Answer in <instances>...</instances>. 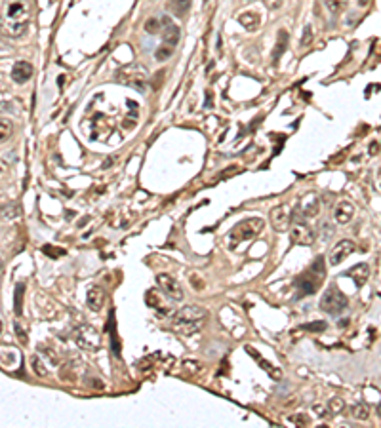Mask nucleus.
<instances>
[{"label": "nucleus", "instance_id": "obj_11", "mask_svg": "<svg viewBox=\"0 0 381 428\" xmlns=\"http://www.w3.org/2000/svg\"><path fill=\"white\" fill-rule=\"evenodd\" d=\"M160 35H162L164 44H168V46L175 48V44H177L179 38H181V31H179V27L173 23L172 19L164 17V19H162V31H160Z\"/></svg>", "mask_w": 381, "mask_h": 428}, {"label": "nucleus", "instance_id": "obj_5", "mask_svg": "<svg viewBox=\"0 0 381 428\" xmlns=\"http://www.w3.org/2000/svg\"><path fill=\"white\" fill-rule=\"evenodd\" d=\"M349 306V299L347 295H343L335 285H328V289L324 291L322 299H320V308L332 316L341 314L345 308Z\"/></svg>", "mask_w": 381, "mask_h": 428}, {"label": "nucleus", "instance_id": "obj_34", "mask_svg": "<svg viewBox=\"0 0 381 428\" xmlns=\"http://www.w3.org/2000/svg\"><path fill=\"white\" fill-rule=\"evenodd\" d=\"M368 2H370V0H358V4H360V6H368Z\"/></svg>", "mask_w": 381, "mask_h": 428}, {"label": "nucleus", "instance_id": "obj_27", "mask_svg": "<svg viewBox=\"0 0 381 428\" xmlns=\"http://www.w3.org/2000/svg\"><path fill=\"white\" fill-rule=\"evenodd\" d=\"M33 369H35V373H37V375H40V377H44V375H46V367L42 366V362L38 360L37 356L33 358Z\"/></svg>", "mask_w": 381, "mask_h": 428}, {"label": "nucleus", "instance_id": "obj_24", "mask_svg": "<svg viewBox=\"0 0 381 428\" xmlns=\"http://www.w3.org/2000/svg\"><path fill=\"white\" fill-rule=\"evenodd\" d=\"M145 31H147L149 35H157L162 31V19L159 17H151L149 21H145Z\"/></svg>", "mask_w": 381, "mask_h": 428}, {"label": "nucleus", "instance_id": "obj_14", "mask_svg": "<svg viewBox=\"0 0 381 428\" xmlns=\"http://www.w3.org/2000/svg\"><path fill=\"white\" fill-rule=\"evenodd\" d=\"M353 215H355V206L351 204V202H347V200H341L337 206H335V211H333V217L335 221L339 223V225H345V223H349V221L353 219Z\"/></svg>", "mask_w": 381, "mask_h": 428}, {"label": "nucleus", "instance_id": "obj_28", "mask_svg": "<svg viewBox=\"0 0 381 428\" xmlns=\"http://www.w3.org/2000/svg\"><path fill=\"white\" fill-rule=\"evenodd\" d=\"M303 330L307 331H324L326 330V324L324 322H317V324H305Z\"/></svg>", "mask_w": 381, "mask_h": 428}, {"label": "nucleus", "instance_id": "obj_26", "mask_svg": "<svg viewBox=\"0 0 381 428\" xmlns=\"http://www.w3.org/2000/svg\"><path fill=\"white\" fill-rule=\"evenodd\" d=\"M173 49H175V48L168 46V44H162V46L157 49V53H155V55H157V59H159V61H164V59H168V57L172 55Z\"/></svg>", "mask_w": 381, "mask_h": 428}, {"label": "nucleus", "instance_id": "obj_2", "mask_svg": "<svg viewBox=\"0 0 381 428\" xmlns=\"http://www.w3.org/2000/svg\"><path fill=\"white\" fill-rule=\"evenodd\" d=\"M208 318V310L198 305L185 306L172 316L173 330L181 335H193L202 328V322Z\"/></svg>", "mask_w": 381, "mask_h": 428}, {"label": "nucleus", "instance_id": "obj_25", "mask_svg": "<svg viewBox=\"0 0 381 428\" xmlns=\"http://www.w3.org/2000/svg\"><path fill=\"white\" fill-rule=\"evenodd\" d=\"M324 2H326L328 10L332 13H341L345 10V6H347V0H324Z\"/></svg>", "mask_w": 381, "mask_h": 428}, {"label": "nucleus", "instance_id": "obj_19", "mask_svg": "<svg viewBox=\"0 0 381 428\" xmlns=\"http://www.w3.org/2000/svg\"><path fill=\"white\" fill-rule=\"evenodd\" d=\"M13 135V124L8 118H0V145L10 141Z\"/></svg>", "mask_w": 381, "mask_h": 428}, {"label": "nucleus", "instance_id": "obj_23", "mask_svg": "<svg viewBox=\"0 0 381 428\" xmlns=\"http://www.w3.org/2000/svg\"><path fill=\"white\" fill-rule=\"evenodd\" d=\"M351 415L355 417V419H358V421H366V419L370 417L368 407H366L364 404L353 405V407H351Z\"/></svg>", "mask_w": 381, "mask_h": 428}, {"label": "nucleus", "instance_id": "obj_13", "mask_svg": "<svg viewBox=\"0 0 381 428\" xmlns=\"http://www.w3.org/2000/svg\"><path fill=\"white\" fill-rule=\"evenodd\" d=\"M86 301H88V306H90V310H101L103 305H105V291H103V287H99V285H94V287H90L86 293Z\"/></svg>", "mask_w": 381, "mask_h": 428}, {"label": "nucleus", "instance_id": "obj_29", "mask_svg": "<svg viewBox=\"0 0 381 428\" xmlns=\"http://www.w3.org/2000/svg\"><path fill=\"white\" fill-rule=\"evenodd\" d=\"M284 0H263V4L269 8V10H278L280 6H282Z\"/></svg>", "mask_w": 381, "mask_h": 428}, {"label": "nucleus", "instance_id": "obj_15", "mask_svg": "<svg viewBox=\"0 0 381 428\" xmlns=\"http://www.w3.org/2000/svg\"><path fill=\"white\" fill-rule=\"evenodd\" d=\"M347 276L353 278V282H355L357 287H362L370 278V267L366 265V263H360V265L353 267L351 270H347Z\"/></svg>", "mask_w": 381, "mask_h": 428}, {"label": "nucleus", "instance_id": "obj_31", "mask_svg": "<svg viewBox=\"0 0 381 428\" xmlns=\"http://www.w3.org/2000/svg\"><path fill=\"white\" fill-rule=\"evenodd\" d=\"M44 253H48L52 257H61L65 255V249H52L50 245H44Z\"/></svg>", "mask_w": 381, "mask_h": 428}, {"label": "nucleus", "instance_id": "obj_35", "mask_svg": "<svg viewBox=\"0 0 381 428\" xmlns=\"http://www.w3.org/2000/svg\"><path fill=\"white\" fill-rule=\"evenodd\" d=\"M2 269H4V261L0 259V272H2Z\"/></svg>", "mask_w": 381, "mask_h": 428}, {"label": "nucleus", "instance_id": "obj_30", "mask_svg": "<svg viewBox=\"0 0 381 428\" xmlns=\"http://www.w3.org/2000/svg\"><path fill=\"white\" fill-rule=\"evenodd\" d=\"M330 405H332V409H333V411H335V413H339V411H343V407H345L343 400H339V398H333L332 402H330Z\"/></svg>", "mask_w": 381, "mask_h": 428}, {"label": "nucleus", "instance_id": "obj_32", "mask_svg": "<svg viewBox=\"0 0 381 428\" xmlns=\"http://www.w3.org/2000/svg\"><path fill=\"white\" fill-rule=\"evenodd\" d=\"M311 38H313V31H311V27H305V33H303V38H301V46L303 48L311 42Z\"/></svg>", "mask_w": 381, "mask_h": 428}, {"label": "nucleus", "instance_id": "obj_6", "mask_svg": "<svg viewBox=\"0 0 381 428\" xmlns=\"http://www.w3.org/2000/svg\"><path fill=\"white\" fill-rule=\"evenodd\" d=\"M290 238L294 244L299 245H311L313 240H315V234L309 229V225L305 223V219H299V217H294L292 223H290Z\"/></svg>", "mask_w": 381, "mask_h": 428}, {"label": "nucleus", "instance_id": "obj_33", "mask_svg": "<svg viewBox=\"0 0 381 428\" xmlns=\"http://www.w3.org/2000/svg\"><path fill=\"white\" fill-rule=\"evenodd\" d=\"M15 333H17V339H19V342L27 344V335H25V331H21L19 324H15Z\"/></svg>", "mask_w": 381, "mask_h": 428}, {"label": "nucleus", "instance_id": "obj_3", "mask_svg": "<svg viewBox=\"0 0 381 428\" xmlns=\"http://www.w3.org/2000/svg\"><path fill=\"white\" fill-rule=\"evenodd\" d=\"M324 274H326V267H324V257H317V261L313 263V267L303 272L297 282H295V287H297V299L301 297H307V295H313L319 285L324 280Z\"/></svg>", "mask_w": 381, "mask_h": 428}, {"label": "nucleus", "instance_id": "obj_12", "mask_svg": "<svg viewBox=\"0 0 381 428\" xmlns=\"http://www.w3.org/2000/svg\"><path fill=\"white\" fill-rule=\"evenodd\" d=\"M33 76V65L29 61H15L12 69V80L15 84H25Z\"/></svg>", "mask_w": 381, "mask_h": 428}, {"label": "nucleus", "instance_id": "obj_10", "mask_svg": "<svg viewBox=\"0 0 381 428\" xmlns=\"http://www.w3.org/2000/svg\"><path fill=\"white\" fill-rule=\"evenodd\" d=\"M355 249H357V245H355L353 240H339L337 244L333 245L332 253H330V265H332V267H337V265H339L343 259H347V257L351 255Z\"/></svg>", "mask_w": 381, "mask_h": 428}, {"label": "nucleus", "instance_id": "obj_8", "mask_svg": "<svg viewBox=\"0 0 381 428\" xmlns=\"http://www.w3.org/2000/svg\"><path fill=\"white\" fill-rule=\"evenodd\" d=\"M157 284H159V287L168 295V297H172L173 301H181V299H183L181 284L175 280L173 276L166 274V272H160V274H157Z\"/></svg>", "mask_w": 381, "mask_h": 428}, {"label": "nucleus", "instance_id": "obj_17", "mask_svg": "<svg viewBox=\"0 0 381 428\" xmlns=\"http://www.w3.org/2000/svg\"><path fill=\"white\" fill-rule=\"evenodd\" d=\"M191 2L193 0H170L168 8L175 13V17H185L189 13V10H191Z\"/></svg>", "mask_w": 381, "mask_h": 428}, {"label": "nucleus", "instance_id": "obj_1", "mask_svg": "<svg viewBox=\"0 0 381 428\" xmlns=\"http://www.w3.org/2000/svg\"><path fill=\"white\" fill-rule=\"evenodd\" d=\"M31 21V8L27 0H6L0 13V33L4 37L19 38L25 35Z\"/></svg>", "mask_w": 381, "mask_h": 428}, {"label": "nucleus", "instance_id": "obj_36", "mask_svg": "<svg viewBox=\"0 0 381 428\" xmlns=\"http://www.w3.org/2000/svg\"><path fill=\"white\" fill-rule=\"evenodd\" d=\"M0 331H2V324H0Z\"/></svg>", "mask_w": 381, "mask_h": 428}, {"label": "nucleus", "instance_id": "obj_9", "mask_svg": "<svg viewBox=\"0 0 381 428\" xmlns=\"http://www.w3.org/2000/svg\"><path fill=\"white\" fill-rule=\"evenodd\" d=\"M290 223H292V213H290V208L282 204V206H276V208L271 211V225L276 233H284L290 229Z\"/></svg>", "mask_w": 381, "mask_h": 428}, {"label": "nucleus", "instance_id": "obj_20", "mask_svg": "<svg viewBox=\"0 0 381 428\" xmlns=\"http://www.w3.org/2000/svg\"><path fill=\"white\" fill-rule=\"evenodd\" d=\"M286 44H288V33L286 31H280L278 33V42H276V48H274V55H272V61L276 63L280 59L284 51H286Z\"/></svg>", "mask_w": 381, "mask_h": 428}, {"label": "nucleus", "instance_id": "obj_16", "mask_svg": "<svg viewBox=\"0 0 381 428\" xmlns=\"http://www.w3.org/2000/svg\"><path fill=\"white\" fill-rule=\"evenodd\" d=\"M246 350H248V354H250V356H254V358L258 360L259 367H261V369H265V371L269 373V375H271V377H272V379H280V377H282V373H280L278 369H274V367L271 366L269 362H265V360H263V358L259 356V352H258V350H256V348H252V346H246Z\"/></svg>", "mask_w": 381, "mask_h": 428}, {"label": "nucleus", "instance_id": "obj_4", "mask_svg": "<svg viewBox=\"0 0 381 428\" xmlns=\"http://www.w3.org/2000/svg\"><path fill=\"white\" fill-rule=\"evenodd\" d=\"M263 227H265V221L259 219V217H250V219L240 221L238 225H234L233 231L229 233V245L236 247V245L246 242V240L256 238L263 231Z\"/></svg>", "mask_w": 381, "mask_h": 428}, {"label": "nucleus", "instance_id": "obj_21", "mask_svg": "<svg viewBox=\"0 0 381 428\" xmlns=\"http://www.w3.org/2000/svg\"><path fill=\"white\" fill-rule=\"evenodd\" d=\"M0 213H2V217H4V219H15V217H19L21 208H19V204L10 202V204H6V206H2V208H0Z\"/></svg>", "mask_w": 381, "mask_h": 428}, {"label": "nucleus", "instance_id": "obj_22", "mask_svg": "<svg viewBox=\"0 0 381 428\" xmlns=\"http://www.w3.org/2000/svg\"><path fill=\"white\" fill-rule=\"evenodd\" d=\"M23 293H25V285H23V284H17V285H15V306H13L17 316H21V314H23V306H21V305H23V303H21Z\"/></svg>", "mask_w": 381, "mask_h": 428}, {"label": "nucleus", "instance_id": "obj_7", "mask_svg": "<svg viewBox=\"0 0 381 428\" xmlns=\"http://www.w3.org/2000/svg\"><path fill=\"white\" fill-rule=\"evenodd\" d=\"M320 211V202L317 194H305L295 206L294 217H299V219H311V217H317Z\"/></svg>", "mask_w": 381, "mask_h": 428}, {"label": "nucleus", "instance_id": "obj_18", "mask_svg": "<svg viewBox=\"0 0 381 428\" xmlns=\"http://www.w3.org/2000/svg\"><path fill=\"white\" fill-rule=\"evenodd\" d=\"M238 23L242 25L244 29H248V31H256L259 27V15L254 12L240 13V15H238Z\"/></svg>", "mask_w": 381, "mask_h": 428}]
</instances>
